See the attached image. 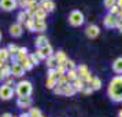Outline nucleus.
I'll return each instance as SVG.
<instances>
[{
	"label": "nucleus",
	"mask_w": 122,
	"mask_h": 117,
	"mask_svg": "<svg viewBox=\"0 0 122 117\" xmlns=\"http://www.w3.org/2000/svg\"><path fill=\"white\" fill-rule=\"evenodd\" d=\"M117 6H118V7L122 10V0H117Z\"/></svg>",
	"instance_id": "obj_47"
},
{
	"label": "nucleus",
	"mask_w": 122,
	"mask_h": 117,
	"mask_svg": "<svg viewBox=\"0 0 122 117\" xmlns=\"http://www.w3.org/2000/svg\"><path fill=\"white\" fill-rule=\"evenodd\" d=\"M3 84H6V85H10V87H12V84H14V77L12 76H10L8 78H6L4 80V83Z\"/></svg>",
	"instance_id": "obj_43"
},
{
	"label": "nucleus",
	"mask_w": 122,
	"mask_h": 117,
	"mask_svg": "<svg viewBox=\"0 0 122 117\" xmlns=\"http://www.w3.org/2000/svg\"><path fill=\"white\" fill-rule=\"evenodd\" d=\"M39 50H40V52H41V55H43L44 59H47L48 56L54 55V48H52L51 44H47L45 47H41V48H39Z\"/></svg>",
	"instance_id": "obj_14"
},
{
	"label": "nucleus",
	"mask_w": 122,
	"mask_h": 117,
	"mask_svg": "<svg viewBox=\"0 0 122 117\" xmlns=\"http://www.w3.org/2000/svg\"><path fill=\"white\" fill-rule=\"evenodd\" d=\"M47 78H50V80H58V73H56L55 69H48V72H47Z\"/></svg>",
	"instance_id": "obj_34"
},
{
	"label": "nucleus",
	"mask_w": 122,
	"mask_h": 117,
	"mask_svg": "<svg viewBox=\"0 0 122 117\" xmlns=\"http://www.w3.org/2000/svg\"><path fill=\"white\" fill-rule=\"evenodd\" d=\"M55 70H56V73H58V77H59V76H65L67 73V67L63 66V65H58V66L55 67Z\"/></svg>",
	"instance_id": "obj_32"
},
{
	"label": "nucleus",
	"mask_w": 122,
	"mask_h": 117,
	"mask_svg": "<svg viewBox=\"0 0 122 117\" xmlns=\"http://www.w3.org/2000/svg\"><path fill=\"white\" fill-rule=\"evenodd\" d=\"M67 84H69V80H67L66 74H65V76H59V77H58V80H56V85H58V87L65 88Z\"/></svg>",
	"instance_id": "obj_27"
},
{
	"label": "nucleus",
	"mask_w": 122,
	"mask_h": 117,
	"mask_svg": "<svg viewBox=\"0 0 122 117\" xmlns=\"http://www.w3.org/2000/svg\"><path fill=\"white\" fill-rule=\"evenodd\" d=\"M1 117H12V114L7 111V113H3V114H1Z\"/></svg>",
	"instance_id": "obj_46"
},
{
	"label": "nucleus",
	"mask_w": 122,
	"mask_h": 117,
	"mask_svg": "<svg viewBox=\"0 0 122 117\" xmlns=\"http://www.w3.org/2000/svg\"><path fill=\"white\" fill-rule=\"evenodd\" d=\"M14 94H15V91L12 87L6 85V84L0 85V99L1 100H10L14 96Z\"/></svg>",
	"instance_id": "obj_4"
},
{
	"label": "nucleus",
	"mask_w": 122,
	"mask_h": 117,
	"mask_svg": "<svg viewBox=\"0 0 122 117\" xmlns=\"http://www.w3.org/2000/svg\"><path fill=\"white\" fill-rule=\"evenodd\" d=\"M14 91L18 96H30L33 92V85L29 80H21L15 84Z\"/></svg>",
	"instance_id": "obj_2"
},
{
	"label": "nucleus",
	"mask_w": 122,
	"mask_h": 117,
	"mask_svg": "<svg viewBox=\"0 0 122 117\" xmlns=\"http://www.w3.org/2000/svg\"><path fill=\"white\" fill-rule=\"evenodd\" d=\"M23 74H25L23 67L19 63H12L11 65V76L12 77H22Z\"/></svg>",
	"instance_id": "obj_10"
},
{
	"label": "nucleus",
	"mask_w": 122,
	"mask_h": 117,
	"mask_svg": "<svg viewBox=\"0 0 122 117\" xmlns=\"http://www.w3.org/2000/svg\"><path fill=\"white\" fill-rule=\"evenodd\" d=\"M34 19H44L45 21V18H47V12L41 8V6H37V8H36V11H34Z\"/></svg>",
	"instance_id": "obj_20"
},
{
	"label": "nucleus",
	"mask_w": 122,
	"mask_h": 117,
	"mask_svg": "<svg viewBox=\"0 0 122 117\" xmlns=\"http://www.w3.org/2000/svg\"><path fill=\"white\" fill-rule=\"evenodd\" d=\"M71 85L74 87V89H76V92H82V89L86 87V84L84 83L82 78H77V80H74L71 83Z\"/></svg>",
	"instance_id": "obj_18"
},
{
	"label": "nucleus",
	"mask_w": 122,
	"mask_h": 117,
	"mask_svg": "<svg viewBox=\"0 0 122 117\" xmlns=\"http://www.w3.org/2000/svg\"><path fill=\"white\" fill-rule=\"evenodd\" d=\"M23 33V28L22 25H19V23H12L11 26H10V34H11L12 37H21Z\"/></svg>",
	"instance_id": "obj_9"
},
{
	"label": "nucleus",
	"mask_w": 122,
	"mask_h": 117,
	"mask_svg": "<svg viewBox=\"0 0 122 117\" xmlns=\"http://www.w3.org/2000/svg\"><path fill=\"white\" fill-rule=\"evenodd\" d=\"M45 85H47V88L48 89H54L56 87V80H50V78H47Z\"/></svg>",
	"instance_id": "obj_38"
},
{
	"label": "nucleus",
	"mask_w": 122,
	"mask_h": 117,
	"mask_svg": "<svg viewBox=\"0 0 122 117\" xmlns=\"http://www.w3.org/2000/svg\"><path fill=\"white\" fill-rule=\"evenodd\" d=\"M92 78H93V76H92V73L89 72L88 74H86V76L82 78V80H84V83H85V84H89L91 81H92Z\"/></svg>",
	"instance_id": "obj_41"
},
{
	"label": "nucleus",
	"mask_w": 122,
	"mask_h": 117,
	"mask_svg": "<svg viewBox=\"0 0 122 117\" xmlns=\"http://www.w3.org/2000/svg\"><path fill=\"white\" fill-rule=\"evenodd\" d=\"M119 12H121V8L117 6V4H115V6H112L110 10H108V14L112 15V17H118V15H119Z\"/></svg>",
	"instance_id": "obj_33"
},
{
	"label": "nucleus",
	"mask_w": 122,
	"mask_h": 117,
	"mask_svg": "<svg viewBox=\"0 0 122 117\" xmlns=\"http://www.w3.org/2000/svg\"><path fill=\"white\" fill-rule=\"evenodd\" d=\"M3 63H4V62H1V61H0V69H1V66H3Z\"/></svg>",
	"instance_id": "obj_52"
},
{
	"label": "nucleus",
	"mask_w": 122,
	"mask_h": 117,
	"mask_svg": "<svg viewBox=\"0 0 122 117\" xmlns=\"http://www.w3.org/2000/svg\"><path fill=\"white\" fill-rule=\"evenodd\" d=\"M115 22H117V17H112V15H110V14H107V15L103 18V25H104L106 28H108V29L115 28Z\"/></svg>",
	"instance_id": "obj_12"
},
{
	"label": "nucleus",
	"mask_w": 122,
	"mask_h": 117,
	"mask_svg": "<svg viewBox=\"0 0 122 117\" xmlns=\"http://www.w3.org/2000/svg\"><path fill=\"white\" fill-rule=\"evenodd\" d=\"M34 55L37 56V58H39L40 61H41V59H44V58H43V55H41V52H40V50H39V48L36 50V52H34Z\"/></svg>",
	"instance_id": "obj_45"
},
{
	"label": "nucleus",
	"mask_w": 122,
	"mask_h": 117,
	"mask_svg": "<svg viewBox=\"0 0 122 117\" xmlns=\"http://www.w3.org/2000/svg\"><path fill=\"white\" fill-rule=\"evenodd\" d=\"M66 77H67V80H69V83H73L74 80H77L78 78V74H77L76 70H67Z\"/></svg>",
	"instance_id": "obj_30"
},
{
	"label": "nucleus",
	"mask_w": 122,
	"mask_h": 117,
	"mask_svg": "<svg viewBox=\"0 0 122 117\" xmlns=\"http://www.w3.org/2000/svg\"><path fill=\"white\" fill-rule=\"evenodd\" d=\"M0 41H1V32H0Z\"/></svg>",
	"instance_id": "obj_54"
},
{
	"label": "nucleus",
	"mask_w": 122,
	"mask_h": 117,
	"mask_svg": "<svg viewBox=\"0 0 122 117\" xmlns=\"http://www.w3.org/2000/svg\"><path fill=\"white\" fill-rule=\"evenodd\" d=\"M85 21V18H84V14L80 10H73L70 14H69V23L74 26V28H78V26H81Z\"/></svg>",
	"instance_id": "obj_3"
},
{
	"label": "nucleus",
	"mask_w": 122,
	"mask_h": 117,
	"mask_svg": "<svg viewBox=\"0 0 122 117\" xmlns=\"http://www.w3.org/2000/svg\"><path fill=\"white\" fill-rule=\"evenodd\" d=\"M29 1H30V0H17L18 6L21 7V8H25V10H26V7H28Z\"/></svg>",
	"instance_id": "obj_40"
},
{
	"label": "nucleus",
	"mask_w": 122,
	"mask_h": 117,
	"mask_svg": "<svg viewBox=\"0 0 122 117\" xmlns=\"http://www.w3.org/2000/svg\"><path fill=\"white\" fill-rule=\"evenodd\" d=\"M12 117H18V116H12Z\"/></svg>",
	"instance_id": "obj_56"
},
{
	"label": "nucleus",
	"mask_w": 122,
	"mask_h": 117,
	"mask_svg": "<svg viewBox=\"0 0 122 117\" xmlns=\"http://www.w3.org/2000/svg\"><path fill=\"white\" fill-rule=\"evenodd\" d=\"M118 117H122V110L118 111Z\"/></svg>",
	"instance_id": "obj_50"
},
{
	"label": "nucleus",
	"mask_w": 122,
	"mask_h": 117,
	"mask_svg": "<svg viewBox=\"0 0 122 117\" xmlns=\"http://www.w3.org/2000/svg\"><path fill=\"white\" fill-rule=\"evenodd\" d=\"M52 91H54V94L55 95H63V88H62V87H58V85H56Z\"/></svg>",
	"instance_id": "obj_42"
},
{
	"label": "nucleus",
	"mask_w": 122,
	"mask_h": 117,
	"mask_svg": "<svg viewBox=\"0 0 122 117\" xmlns=\"http://www.w3.org/2000/svg\"><path fill=\"white\" fill-rule=\"evenodd\" d=\"M10 76H11V65H8V63L4 62L1 69H0V81H4Z\"/></svg>",
	"instance_id": "obj_8"
},
{
	"label": "nucleus",
	"mask_w": 122,
	"mask_h": 117,
	"mask_svg": "<svg viewBox=\"0 0 122 117\" xmlns=\"http://www.w3.org/2000/svg\"><path fill=\"white\" fill-rule=\"evenodd\" d=\"M28 58H29V61L32 62V65H33V66H37V65L40 63V59L34 55V52H33V54H29Z\"/></svg>",
	"instance_id": "obj_35"
},
{
	"label": "nucleus",
	"mask_w": 122,
	"mask_h": 117,
	"mask_svg": "<svg viewBox=\"0 0 122 117\" xmlns=\"http://www.w3.org/2000/svg\"><path fill=\"white\" fill-rule=\"evenodd\" d=\"M45 29H47V22L44 19H34V32H39L40 34H43Z\"/></svg>",
	"instance_id": "obj_13"
},
{
	"label": "nucleus",
	"mask_w": 122,
	"mask_h": 117,
	"mask_svg": "<svg viewBox=\"0 0 122 117\" xmlns=\"http://www.w3.org/2000/svg\"><path fill=\"white\" fill-rule=\"evenodd\" d=\"M18 117H29V113H22L21 116H18Z\"/></svg>",
	"instance_id": "obj_49"
},
{
	"label": "nucleus",
	"mask_w": 122,
	"mask_h": 117,
	"mask_svg": "<svg viewBox=\"0 0 122 117\" xmlns=\"http://www.w3.org/2000/svg\"><path fill=\"white\" fill-rule=\"evenodd\" d=\"M107 94L112 102H122V74L121 76L117 74L111 78L107 88Z\"/></svg>",
	"instance_id": "obj_1"
},
{
	"label": "nucleus",
	"mask_w": 122,
	"mask_h": 117,
	"mask_svg": "<svg viewBox=\"0 0 122 117\" xmlns=\"http://www.w3.org/2000/svg\"><path fill=\"white\" fill-rule=\"evenodd\" d=\"M74 94H76V89H74V87L71 85V83H69L66 87L63 88V95H65V96H73Z\"/></svg>",
	"instance_id": "obj_24"
},
{
	"label": "nucleus",
	"mask_w": 122,
	"mask_h": 117,
	"mask_svg": "<svg viewBox=\"0 0 122 117\" xmlns=\"http://www.w3.org/2000/svg\"><path fill=\"white\" fill-rule=\"evenodd\" d=\"M66 67H67V70H76L77 65H76V62L73 61V59H67V62H66Z\"/></svg>",
	"instance_id": "obj_37"
},
{
	"label": "nucleus",
	"mask_w": 122,
	"mask_h": 117,
	"mask_svg": "<svg viewBox=\"0 0 122 117\" xmlns=\"http://www.w3.org/2000/svg\"><path fill=\"white\" fill-rule=\"evenodd\" d=\"M25 28L28 29L29 32H34V18H28V19H26Z\"/></svg>",
	"instance_id": "obj_31"
},
{
	"label": "nucleus",
	"mask_w": 122,
	"mask_h": 117,
	"mask_svg": "<svg viewBox=\"0 0 122 117\" xmlns=\"http://www.w3.org/2000/svg\"><path fill=\"white\" fill-rule=\"evenodd\" d=\"M32 1L36 3V4H41V1H43V0H32Z\"/></svg>",
	"instance_id": "obj_48"
},
{
	"label": "nucleus",
	"mask_w": 122,
	"mask_h": 117,
	"mask_svg": "<svg viewBox=\"0 0 122 117\" xmlns=\"http://www.w3.org/2000/svg\"><path fill=\"white\" fill-rule=\"evenodd\" d=\"M28 113H29V117H41L43 116V113H41V110H40L39 107H30Z\"/></svg>",
	"instance_id": "obj_29"
},
{
	"label": "nucleus",
	"mask_w": 122,
	"mask_h": 117,
	"mask_svg": "<svg viewBox=\"0 0 122 117\" xmlns=\"http://www.w3.org/2000/svg\"><path fill=\"white\" fill-rule=\"evenodd\" d=\"M43 1H47V0H43ZM43 1H41V3H43Z\"/></svg>",
	"instance_id": "obj_55"
},
{
	"label": "nucleus",
	"mask_w": 122,
	"mask_h": 117,
	"mask_svg": "<svg viewBox=\"0 0 122 117\" xmlns=\"http://www.w3.org/2000/svg\"><path fill=\"white\" fill-rule=\"evenodd\" d=\"M54 56H55V59L58 61V65H63V66H66V62H67V55H66V52L65 51H62L59 50L58 52H55L54 54Z\"/></svg>",
	"instance_id": "obj_11"
},
{
	"label": "nucleus",
	"mask_w": 122,
	"mask_h": 117,
	"mask_svg": "<svg viewBox=\"0 0 122 117\" xmlns=\"http://www.w3.org/2000/svg\"><path fill=\"white\" fill-rule=\"evenodd\" d=\"M10 56H11V54L8 52L7 48H0V61L1 62H7L10 59Z\"/></svg>",
	"instance_id": "obj_25"
},
{
	"label": "nucleus",
	"mask_w": 122,
	"mask_h": 117,
	"mask_svg": "<svg viewBox=\"0 0 122 117\" xmlns=\"http://www.w3.org/2000/svg\"><path fill=\"white\" fill-rule=\"evenodd\" d=\"M119 32H121V33H122V25H121V28H119Z\"/></svg>",
	"instance_id": "obj_53"
},
{
	"label": "nucleus",
	"mask_w": 122,
	"mask_h": 117,
	"mask_svg": "<svg viewBox=\"0 0 122 117\" xmlns=\"http://www.w3.org/2000/svg\"><path fill=\"white\" fill-rule=\"evenodd\" d=\"M112 72L117 73L118 76H121L122 74V56L117 58L115 61L112 62Z\"/></svg>",
	"instance_id": "obj_16"
},
{
	"label": "nucleus",
	"mask_w": 122,
	"mask_h": 117,
	"mask_svg": "<svg viewBox=\"0 0 122 117\" xmlns=\"http://www.w3.org/2000/svg\"><path fill=\"white\" fill-rule=\"evenodd\" d=\"M85 34L88 36L89 39H96V37L100 34V28L97 26V25H95V23L88 25L86 29H85Z\"/></svg>",
	"instance_id": "obj_6"
},
{
	"label": "nucleus",
	"mask_w": 122,
	"mask_h": 117,
	"mask_svg": "<svg viewBox=\"0 0 122 117\" xmlns=\"http://www.w3.org/2000/svg\"><path fill=\"white\" fill-rule=\"evenodd\" d=\"M91 88L93 89V91H97V89L102 88V80H100L99 77H96V76H93V78H92V81L88 84Z\"/></svg>",
	"instance_id": "obj_21"
},
{
	"label": "nucleus",
	"mask_w": 122,
	"mask_h": 117,
	"mask_svg": "<svg viewBox=\"0 0 122 117\" xmlns=\"http://www.w3.org/2000/svg\"><path fill=\"white\" fill-rule=\"evenodd\" d=\"M76 72H77V74H78V78H84L89 73V69H88L86 65H78V66L76 67Z\"/></svg>",
	"instance_id": "obj_19"
},
{
	"label": "nucleus",
	"mask_w": 122,
	"mask_h": 117,
	"mask_svg": "<svg viewBox=\"0 0 122 117\" xmlns=\"http://www.w3.org/2000/svg\"><path fill=\"white\" fill-rule=\"evenodd\" d=\"M41 117H44V116H41Z\"/></svg>",
	"instance_id": "obj_57"
},
{
	"label": "nucleus",
	"mask_w": 122,
	"mask_h": 117,
	"mask_svg": "<svg viewBox=\"0 0 122 117\" xmlns=\"http://www.w3.org/2000/svg\"><path fill=\"white\" fill-rule=\"evenodd\" d=\"M15 55H17V58L19 59V62H21L22 59L28 58V55H29L28 48H26V47H19V48H18V52L15 54Z\"/></svg>",
	"instance_id": "obj_22"
},
{
	"label": "nucleus",
	"mask_w": 122,
	"mask_h": 117,
	"mask_svg": "<svg viewBox=\"0 0 122 117\" xmlns=\"http://www.w3.org/2000/svg\"><path fill=\"white\" fill-rule=\"evenodd\" d=\"M18 48H19V47H18L17 44H14V43H11V44L7 47V50H8V52H10L11 55H15V54H17V52H18Z\"/></svg>",
	"instance_id": "obj_36"
},
{
	"label": "nucleus",
	"mask_w": 122,
	"mask_h": 117,
	"mask_svg": "<svg viewBox=\"0 0 122 117\" xmlns=\"http://www.w3.org/2000/svg\"><path fill=\"white\" fill-rule=\"evenodd\" d=\"M103 4H104V7L107 8V10H110L112 6H115V4H117V0H104V1H103Z\"/></svg>",
	"instance_id": "obj_39"
},
{
	"label": "nucleus",
	"mask_w": 122,
	"mask_h": 117,
	"mask_svg": "<svg viewBox=\"0 0 122 117\" xmlns=\"http://www.w3.org/2000/svg\"><path fill=\"white\" fill-rule=\"evenodd\" d=\"M40 6H41V8H43V10H44L47 14H48V12H52L54 10H55V3H54L52 0H47V1H43Z\"/></svg>",
	"instance_id": "obj_17"
},
{
	"label": "nucleus",
	"mask_w": 122,
	"mask_h": 117,
	"mask_svg": "<svg viewBox=\"0 0 122 117\" xmlns=\"http://www.w3.org/2000/svg\"><path fill=\"white\" fill-rule=\"evenodd\" d=\"M118 18H121V19H122V10H121V12H119V15H118Z\"/></svg>",
	"instance_id": "obj_51"
},
{
	"label": "nucleus",
	"mask_w": 122,
	"mask_h": 117,
	"mask_svg": "<svg viewBox=\"0 0 122 117\" xmlns=\"http://www.w3.org/2000/svg\"><path fill=\"white\" fill-rule=\"evenodd\" d=\"M19 65L23 67V70H25V72H30V70L33 69V65H32V62L29 61V58H25V59H22V61L19 62Z\"/></svg>",
	"instance_id": "obj_23"
},
{
	"label": "nucleus",
	"mask_w": 122,
	"mask_h": 117,
	"mask_svg": "<svg viewBox=\"0 0 122 117\" xmlns=\"http://www.w3.org/2000/svg\"><path fill=\"white\" fill-rule=\"evenodd\" d=\"M18 7L17 0H0V8L3 11H12Z\"/></svg>",
	"instance_id": "obj_5"
},
{
	"label": "nucleus",
	"mask_w": 122,
	"mask_h": 117,
	"mask_svg": "<svg viewBox=\"0 0 122 117\" xmlns=\"http://www.w3.org/2000/svg\"><path fill=\"white\" fill-rule=\"evenodd\" d=\"M32 96H18L17 99V106L19 109H26V107H30L32 106Z\"/></svg>",
	"instance_id": "obj_7"
},
{
	"label": "nucleus",
	"mask_w": 122,
	"mask_h": 117,
	"mask_svg": "<svg viewBox=\"0 0 122 117\" xmlns=\"http://www.w3.org/2000/svg\"><path fill=\"white\" fill-rule=\"evenodd\" d=\"M45 61H47V67H48V69H55V67L58 66V61L55 59V56L54 55L48 56Z\"/></svg>",
	"instance_id": "obj_26"
},
{
	"label": "nucleus",
	"mask_w": 122,
	"mask_h": 117,
	"mask_svg": "<svg viewBox=\"0 0 122 117\" xmlns=\"http://www.w3.org/2000/svg\"><path fill=\"white\" fill-rule=\"evenodd\" d=\"M34 44H36L37 48H41V47H45V45L50 44V43H48L47 36H44V34H39V36L36 37V40H34Z\"/></svg>",
	"instance_id": "obj_15"
},
{
	"label": "nucleus",
	"mask_w": 122,
	"mask_h": 117,
	"mask_svg": "<svg viewBox=\"0 0 122 117\" xmlns=\"http://www.w3.org/2000/svg\"><path fill=\"white\" fill-rule=\"evenodd\" d=\"M92 92H93V89L91 88L89 85H86V87H85V88L82 89V94H84V95H91Z\"/></svg>",
	"instance_id": "obj_44"
},
{
	"label": "nucleus",
	"mask_w": 122,
	"mask_h": 117,
	"mask_svg": "<svg viewBox=\"0 0 122 117\" xmlns=\"http://www.w3.org/2000/svg\"><path fill=\"white\" fill-rule=\"evenodd\" d=\"M17 19H18V23H19V25H22V23L26 22V19H28V14H26V11H25V10H22V11L18 12Z\"/></svg>",
	"instance_id": "obj_28"
}]
</instances>
